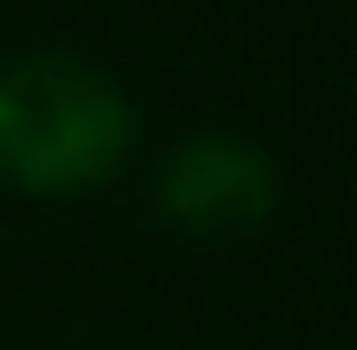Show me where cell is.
<instances>
[{"label": "cell", "mask_w": 357, "mask_h": 350, "mask_svg": "<svg viewBox=\"0 0 357 350\" xmlns=\"http://www.w3.org/2000/svg\"><path fill=\"white\" fill-rule=\"evenodd\" d=\"M151 199L191 239H246L278 207V159L262 143H246V136L199 128V136L167 143V159L151 175Z\"/></svg>", "instance_id": "7a4b0ae2"}, {"label": "cell", "mask_w": 357, "mask_h": 350, "mask_svg": "<svg viewBox=\"0 0 357 350\" xmlns=\"http://www.w3.org/2000/svg\"><path fill=\"white\" fill-rule=\"evenodd\" d=\"M135 152V104L103 64L32 48L0 64V183L32 199H79Z\"/></svg>", "instance_id": "6da1fadb"}]
</instances>
